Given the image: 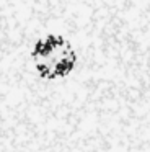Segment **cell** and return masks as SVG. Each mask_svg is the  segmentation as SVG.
<instances>
[{"mask_svg": "<svg viewBox=\"0 0 150 152\" xmlns=\"http://www.w3.org/2000/svg\"><path fill=\"white\" fill-rule=\"evenodd\" d=\"M29 75L46 87L74 80L83 67V49L77 38L60 28H47L29 39L25 48Z\"/></svg>", "mask_w": 150, "mask_h": 152, "instance_id": "6da1fadb", "label": "cell"}]
</instances>
